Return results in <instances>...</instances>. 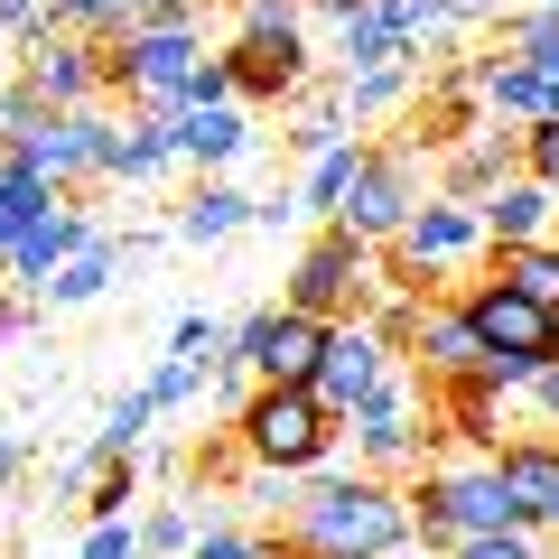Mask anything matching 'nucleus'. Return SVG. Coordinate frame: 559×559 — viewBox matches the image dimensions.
I'll list each match as a JSON object with an SVG mask.
<instances>
[{
	"label": "nucleus",
	"mask_w": 559,
	"mask_h": 559,
	"mask_svg": "<svg viewBox=\"0 0 559 559\" xmlns=\"http://www.w3.org/2000/svg\"><path fill=\"white\" fill-rule=\"evenodd\" d=\"M280 532L318 559H392L411 550V503H401L392 476H364V466H336V476H308L299 503L280 513Z\"/></svg>",
	"instance_id": "obj_1"
},
{
	"label": "nucleus",
	"mask_w": 559,
	"mask_h": 559,
	"mask_svg": "<svg viewBox=\"0 0 559 559\" xmlns=\"http://www.w3.org/2000/svg\"><path fill=\"white\" fill-rule=\"evenodd\" d=\"M224 439H234L242 466H271V476H318V466L336 457L345 419L326 411L308 382H252V392L234 401V419H224Z\"/></svg>",
	"instance_id": "obj_2"
},
{
	"label": "nucleus",
	"mask_w": 559,
	"mask_h": 559,
	"mask_svg": "<svg viewBox=\"0 0 559 559\" xmlns=\"http://www.w3.org/2000/svg\"><path fill=\"white\" fill-rule=\"evenodd\" d=\"M401 503H411V540L429 559H448L457 540H476V532H522L495 457H429L411 485H401Z\"/></svg>",
	"instance_id": "obj_3"
},
{
	"label": "nucleus",
	"mask_w": 559,
	"mask_h": 559,
	"mask_svg": "<svg viewBox=\"0 0 559 559\" xmlns=\"http://www.w3.org/2000/svg\"><path fill=\"white\" fill-rule=\"evenodd\" d=\"M457 308H466V326H476V345H485L476 373L495 382V392H532V382L559 364V308L522 299V289H503V280H476Z\"/></svg>",
	"instance_id": "obj_4"
},
{
	"label": "nucleus",
	"mask_w": 559,
	"mask_h": 559,
	"mask_svg": "<svg viewBox=\"0 0 559 559\" xmlns=\"http://www.w3.org/2000/svg\"><path fill=\"white\" fill-rule=\"evenodd\" d=\"M382 299V242H355L345 224H318L280 280V308H299L318 326H345V318H373Z\"/></svg>",
	"instance_id": "obj_5"
},
{
	"label": "nucleus",
	"mask_w": 559,
	"mask_h": 559,
	"mask_svg": "<svg viewBox=\"0 0 559 559\" xmlns=\"http://www.w3.org/2000/svg\"><path fill=\"white\" fill-rule=\"evenodd\" d=\"M205 66V28H121L103 38V94L121 112H187V84Z\"/></svg>",
	"instance_id": "obj_6"
},
{
	"label": "nucleus",
	"mask_w": 559,
	"mask_h": 559,
	"mask_svg": "<svg viewBox=\"0 0 559 559\" xmlns=\"http://www.w3.org/2000/svg\"><path fill=\"white\" fill-rule=\"evenodd\" d=\"M345 439H355V466H364V476L411 485L419 466L439 457V429H429V382L401 364L373 401H355V411H345Z\"/></svg>",
	"instance_id": "obj_7"
},
{
	"label": "nucleus",
	"mask_w": 559,
	"mask_h": 559,
	"mask_svg": "<svg viewBox=\"0 0 559 559\" xmlns=\"http://www.w3.org/2000/svg\"><path fill=\"white\" fill-rule=\"evenodd\" d=\"M411 205H419V150H411L401 131L364 140V150H355V187H345L336 224H345L355 242H392L401 224H411Z\"/></svg>",
	"instance_id": "obj_8"
},
{
	"label": "nucleus",
	"mask_w": 559,
	"mask_h": 559,
	"mask_svg": "<svg viewBox=\"0 0 559 559\" xmlns=\"http://www.w3.org/2000/svg\"><path fill=\"white\" fill-rule=\"evenodd\" d=\"M318 355H326V326L271 299V308H252V318L234 326L224 373H242V382H318Z\"/></svg>",
	"instance_id": "obj_9"
},
{
	"label": "nucleus",
	"mask_w": 559,
	"mask_h": 559,
	"mask_svg": "<svg viewBox=\"0 0 559 559\" xmlns=\"http://www.w3.org/2000/svg\"><path fill=\"white\" fill-rule=\"evenodd\" d=\"M121 131V103H84V112H57L38 140H20V159L38 168L57 197H84V187H103V150H112Z\"/></svg>",
	"instance_id": "obj_10"
},
{
	"label": "nucleus",
	"mask_w": 559,
	"mask_h": 559,
	"mask_svg": "<svg viewBox=\"0 0 559 559\" xmlns=\"http://www.w3.org/2000/svg\"><path fill=\"white\" fill-rule=\"evenodd\" d=\"M401 373V355H392V336H382L373 318H345V326H326V355H318V382L308 392L326 401V411H355V401H373L382 382Z\"/></svg>",
	"instance_id": "obj_11"
},
{
	"label": "nucleus",
	"mask_w": 559,
	"mask_h": 559,
	"mask_svg": "<svg viewBox=\"0 0 559 559\" xmlns=\"http://www.w3.org/2000/svg\"><path fill=\"white\" fill-rule=\"evenodd\" d=\"M20 84L47 103V112H84V103H112L103 94V38H66V28H38L20 57Z\"/></svg>",
	"instance_id": "obj_12"
},
{
	"label": "nucleus",
	"mask_w": 559,
	"mask_h": 559,
	"mask_svg": "<svg viewBox=\"0 0 559 559\" xmlns=\"http://www.w3.org/2000/svg\"><path fill=\"white\" fill-rule=\"evenodd\" d=\"M234 103H308L318 94V47L308 38H224Z\"/></svg>",
	"instance_id": "obj_13"
},
{
	"label": "nucleus",
	"mask_w": 559,
	"mask_h": 559,
	"mask_svg": "<svg viewBox=\"0 0 559 559\" xmlns=\"http://www.w3.org/2000/svg\"><path fill=\"white\" fill-rule=\"evenodd\" d=\"M94 234H103V224L84 215V197H57V205H47V215L20 234V242H10V252H0V271H10V289H47V280H57V271H66V261H75Z\"/></svg>",
	"instance_id": "obj_14"
},
{
	"label": "nucleus",
	"mask_w": 559,
	"mask_h": 559,
	"mask_svg": "<svg viewBox=\"0 0 559 559\" xmlns=\"http://www.w3.org/2000/svg\"><path fill=\"white\" fill-rule=\"evenodd\" d=\"M503 178H522V131L513 121H485V131L457 140V150H439V197L448 205H485Z\"/></svg>",
	"instance_id": "obj_15"
},
{
	"label": "nucleus",
	"mask_w": 559,
	"mask_h": 559,
	"mask_svg": "<svg viewBox=\"0 0 559 559\" xmlns=\"http://www.w3.org/2000/svg\"><path fill=\"white\" fill-rule=\"evenodd\" d=\"M429 429H439V448H466V457H495V448H503V392H495L485 373L429 382Z\"/></svg>",
	"instance_id": "obj_16"
},
{
	"label": "nucleus",
	"mask_w": 559,
	"mask_h": 559,
	"mask_svg": "<svg viewBox=\"0 0 559 559\" xmlns=\"http://www.w3.org/2000/svg\"><path fill=\"white\" fill-rule=\"evenodd\" d=\"M466 75H476V94H485V112L495 121H559V84L540 75V66H522L513 47H485V57H466Z\"/></svg>",
	"instance_id": "obj_17"
},
{
	"label": "nucleus",
	"mask_w": 559,
	"mask_h": 559,
	"mask_svg": "<svg viewBox=\"0 0 559 559\" xmlns=\"http://www.w3.org/2000/svg\"><path fill=\"white\" fill-rule=\"evenodd\" d=\"M495 466H503V495H513V522L550 532L559 522V439H503Z\"/></svg>",
	"instance_id": "obj_18"
},
{
	"label": "nucleus",
	"mask_w": 559,
	"mask_h": 559,
	"mask_svg": "<svg viewBox=\"0 0 559 559\" xmlns=\"http://www.w3.org/2000/svg\"><path fill=\"white\" fill-rule=\"evenodd\" d=\"M178 168V121L168 112H121L112 150H103V187H159Z\"/></svg>",
	"instance_id": "obj_19"
},
{
	"label": "nucleus",
	"mask_w": 559,
	"mask_h": 559,
	"mask_svg": "<svg viewBox=\"0 0 559 559\" xmlns=\"http://www.w3.org/2000/svg\"><path fill=\"white\" fill-rule=\"evenodd\" d=\"M242 150H252V121H242V103H205V112H178V168H197V178H224Z\"/></svg>",
	"instance_id": "obj_20"
},
{
	"label": "nucleus",
	"mask_w": 559,
	"mask_h": 559,
	"mask_svg": "<svg viewBox=\"0 0 559 559\" xmlns=\"http://www.w3.org/2000/svg\"><path fill=\"white\" fill-rule=\"evenodd\" d=\"M252 215H261V197H242L234 178H197V187H187V205H178V224H168V234H178V242H197V252H205V242H234V234H242Z\"/></svg>",
	"instance_id": "obj_21"
},
{
	"label": "nucleus",
	"mask_w": 559,
	"mask_h": 559,
	"mask_svg": "<svg viewBox=\"0 0 559 559\" xmlns=\"http://www.w3.org/2000/svg\"><path fill=\"white\" fill-rule=\"evenodd\" d=\"M476 224H485V242H540L559 224V197H550V187H532V178H503L495 197L476 205Z\"/></svg>",
	"instance_id": "obj_22"
},
{
	"label": "nucleus",
	"mask_w": 559,
	"mask_h": 559,
	"mask_svg": "<svg viewBox=\"0 0 559 559\" xmlns=\"http://www.w3.org/2000/svg\"><path fill=\"white\" fill-rule=\"evenodd\" d=\"M485 280H503V289H522V299L559 308V234H540V242H495V252H485Z\"/></svg>",
	"instance_id": "obj_23"
},
{
	"label": "nucleus",
	"mask_w": 559,
	"mask_h": 559,
	"mask_svg": "<svg viewBox=\"0 0 559 559\" xmlns=\"http://www.w3.org/2000/svg\"><path fill=\"white\" fill-rule=\"evenodd\" d=\"M121 261H131V252H121V234H94V242H84V252L66 261V271L47 280V289H38V299H47V308H94L103 289L121 280Z\"/></svg>",
	"instance_id": "obj_24"
},
{
	"label": "nucleus",
	"mask_w": 559,
	"mask_h": 559,
	"mask_svg": "<svg viewBox=\"0 0 559 559\" xmlns=\"http://www.w3.org/2000/svg\"><path fill=\"white\" fill-rule=\"evenodd\" d=\"M411 94H419V66H373V75H345V121H392V112H411Z\"/></svg>",
	"instance_id": "obj_25"
},
{
	"label": "nucleus",
	"mask_w": 559,
	"mask_h": 559,
	"mask_svg": "<svg viewBox=\"0 0 559 559\" xmlns=\"http://www.w3.org/2000/svg\"><path fill=\"white\" fill-rule=\"evenodd\" d=\"M355 150H364V140H336V150H318V159H308V187H299L289 205H299V215H326V224H336L345 187H355Z\"/></svg>",
	"instance_id": "obj_26"
},
{
	"label": "nucleus",
	"mask_w": 559,
	"mask_h": 559,
	"mask_svg": "<svg viewBox=\"0 0 559 559\" xmlns=\"http://www.w3.org/2000/svg\"><path fill=\"white\" fill-rule=\"evenodd\" d=\"M131 503H140V466L131 457H94V485L75 495V513L84 522H121Z\"/></svg>",
	"instance_id": "obj_27"
},
{
	"label": "nucleus",
	"mask_w": 559,
	"mask_h": 559,
	"mask_svg": "<svg viewBox=\"0 0 559 559\" xmlns=\"http://www.w3.org/2000/svg\"><path fill=\"white\" fill-rule=\"evenodd\" d=\"M150 419H159V401L150 392H121L112 411H103V429L84 448H94V457H140V439H150Z\"/></svg>",
	"instance_id": "obj_28"
},
{
	"label": "nucleus",
	"mask_w": 559,
	"mask_h": 559,
	"mask_svg": "<svg viewBox=\"0 0 559 559\" xmlns=\"http://www.w3.org/2000/svg\"><path fill=\"white\" fill-rule=\"evenodd\" d=\"M131 10L140 0H47V28H66V38H121Z\"/></svg>",
	"instance_id": "obj_29"
},
{
	"label": "nucleus",
	"mask_w": 559,
	"mask_h": 559,
	"mask_svg": "<svg viewBox=\"0 0 559 559\" xmlns=\"http://www.w3.org/2000/svg\"><path fill=\"white\" fill-rule=\"evenodd\" d=\"M503 47L559 84V10H522V20H503Z\"/></svg>",
	"instance_id": "obj_30"
},
{
	"label": "nucleus",
	"mask_w": 559,
	"mask_h": 559,
	"mask_svg": "<svg viewBox=\"0 0 559 559\" xmlns=\"http://www.w3.org/2000/svg\"><path fill=\"white\" fill-rule=\"evenodd\" d=\"M215 373V364H197V355H159V373L140 382V392L159 401V411H187V401H197V382Z\"/></svg>",
	"instance_id": "obj_31"
},
{
	"label": "nucleus",
	"mask_w": 559,
	"mask_h": 559,
	"mask_svg": "<svg viewBox=\"0 0 559 559\" xmlns=\"http://www.w3.org/2000/svg\"><path fill=\"white\" fill-rule=\"evenodd\" d=\"M140 550H150V559H187V550H197V513H178V503H159V513L140 522Z\"/></svg>",
	"instance_id": "obj_32"
},
{
	"label": "nucleus",
	"mask_w": 559,
	"mask_h": 559,
	"mask_svg": "<svg viewBox=\"0 0 559 559\" xmlns=\"http://www.w3.org/2000/svg\"><path fill=\"white\" fill-rule=\"evenodd\" d=\"M522 178L559 197V121H522Z\"/></svg>",
	"instance_id": "obj_33"
},
{
	"label": "nucleus",
	"mask_w": 559,
	"mask_h": 559,
	"mask_svg": "<svg viewBox=\"0 0 559 559\" xmlns=\"http://www.w3.org/2000/svg\"><path fill=\"white\" fill-rule=\"evenodd\" d=\"M75 559H150V550H140V522L121 513V522H84V540H75Z\"/></svg>",
	"instance_id": "obj_34"
},
{
	"label": "nucleus",
	"mask_w": 559,
	"mask_h": 559,
	"mask_svg": "<svg viewBox=\"0 0 559 559\" xmlns=\"http://www.w3.org/2000/svg\"><path fill=\"white\" fill-rule=\"evenodd\" d=\"M448 559H540V532H476V540H457Z\"/></svg>",
	"instance_id": "obj_35"
},
{
	"label": "nucleus",
	"mask_w": 559,
	"mask_h": 559,
	"mask_svg": "<svg viewBox=\"0 0 559 559\" xmlns=\"http://www.w3.org/2000/svg\"><path fill=\"white\" fill-rule=\"evenodd\" d=\"M187 559H261V532H197Z\"/></svg>",
	"instance_id": "obj_36"
},
{
	"label": "nucleus",
	"mask_w": 559,
	"mask_h": 559,
	"mask_svg": "<svg viewBox=\"0 0 559 559\" xmlns=\"http://www.w3.org/2000/svg\"><path fill=\"white\" fill-rule=\"evenodd\" d=\"M205 103H234V75H224V57L197 66V84H187V112H205Z\"/></svg>",
	"instance_id": "obj_37"
},
{
	"label": "nucleus",
	"mask_w": 559,
	"mask_h": 559,
	"mask_svg": "<svg viewBox=\"0 0 559 559\" xmlns=\"http://www.w3.org/2000/svg\"><path fill=\"white\" fill-rule=\"evenodd\" d=\"M0 28H10V38H38V28H47V0H0Z\"/></svg>",
	"instance_id": "obj_38"
},
{
	"label": "nucleus",
	"mask_w": 559,
	"mask_h": 559,
	"mask_svg": "<svg viewBox=\"0 0 559 559\" xmlns=\"http://www.w3.org/2000/svg\"><path fill=\"white\" fill-rule=\"evenodd\" d=\"M532 401H540V411H550V419H559V364H550V373H540V382H532Z\"/></svg>",
	"instance_id": "obj_39"
},
{
	"label": "nucleus",
	"mask_w": 559,
	"mask_h": 559,
	"mask_svg": "<svg viewBox=\"0 0 559 559\" xmlns=\"http://www.w3.org/2000/svg\"><path fill=\"white\" fill-rule=\"evenodd\" d=\"M10 326H20V289L0 280V345H10Z\"/></svg>",
	"instance_id": "obj_40"
},
{
	"label": "nucleus",
	"mask_w": 559,
	"mask_h": 559,
	"mask_svg": "<svg viewBox=\"0 0 559 559\" xmlns=\"http://www.w3.org/2000/svg\"><path fill=\"white\" fill-rule=\"evenodd\" d=\"M20 476V439H10V429H0V485Z\"/></svg>",
	"instance_id": "obj_41"
},
{
	"label": "nucleus",
	"mask_w": 559,
	"mask_h": 559,
	"mask_svg": "<svg viewBox=\"0 0 559 559\" xmlns=\"http://www.w3.org/2000/svg\"><path fill=\"white\" fill-rule=\"evenodd\" d=\"M0 47H10V28H0Z\"/></svg>",
	"instance_id": "obj_42"
},
{
	"label": "nucleus",
	"mask_w": 559,
	"mask_h": 559,
	"mask_svg": "<svg viewBox=\"0 0 559 559\" xmlns=\"http://www.w3.org/2000/svg\"><path fill=\"white\" fill-rule=\"evenodd\" d=\"M540 10H559V0H540Z\"/></svg>",
	"instance_id": "obj_43"
},
{
	"label": "nucleus",
	"mask_w": 559,
	"mask_h": 559,
	"mask_svg": "<svg viewBox=\"0 0 559 559\" xmlns=\"http://www.w3.org/2000/svg\"><path fill=\"white\" fill-rule=\"evenodd\" d=\"M550 234H559V224H550Z\"/></svg>",
	"instance_id": "obj_44"
}]
</instances>
